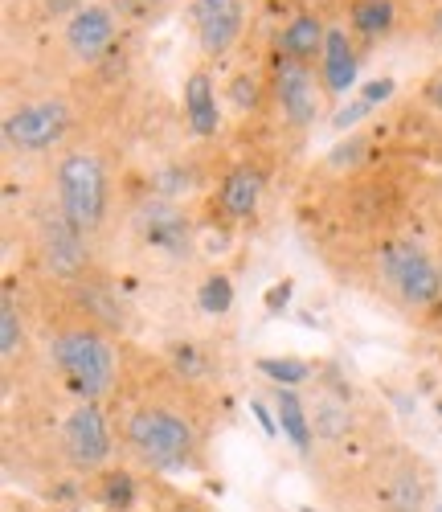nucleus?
Instances as JSON below:
<instances>
[{
	"label": "nucleus",
	"instance_id": "nucleus-1",
	"mask_svg": "<svg viewBox=\"0 0 442 512\" xmlns=\"http://www.w3.org/2000/svg\"><path fill=\"white\" fill-rule=\"evenodd\" d=\"M58 197H62V213L78 234L99 230L103 213H107V177L103 164L91 152H70L58 164Z\"/></svg>",
	"mask_w": 442,
	"mask_h": 512
},
{
	"label": "nucleus",
	"instance_id": "nucleus-2",
	"mask_svg": "<svg viewBox=\"0 0 442 512\" xmlns=\"http://www.w3.org/2000/svg\"><path fill=\"white\" fill-rule=\"evenodd\" d=\"M127 443L152 467H181L193 451V431L168 410H136L127 418Z\"/></svg>",
	"mask_w": 442,
	"mask_h": 512
},
{
	"label": "nucleus",
	"instance_id": "nucleus-3",
	"mask_svg": "<svg viewBox=\"0 0 442 512\" xmlns=\"http://www.w3.org/2000/svg\"><path fill=\"white\" fill-rule=\"evenodd\" d=\"M381 279L385 287L410 308H426L438 300L442 291V275L430 263V254L414 242H389L381 246Z\"/></svg>",
	"mask_w": 442,
	"mask_h": 512
},
{
	"label": "nucleus",
	"instance_id": "nucleus-4",
	"mask_svg": "<svg viewBox=\"0 0 442 512\" xmlns=\"http://www.w3.org/2000/svg\"><path fill=\"white\" fill-rule=\"evenodd\" d=\"M54 361L86 398H99V394L111 390L115 361H111V349H107L103 336H95V332H62L54 340Z\"/></svg>",
	"mask_w": 442,
	"mask_h": 512
},
{
	"label": "nucleus",
	"instance_id": "nucleus-5",
	"mask_svg": "<svg viewBox=\"0 0 442 512\" xmlns=\"http://www.w3.org/2000/svg\"><path fill=\"white\" fill-rule=\"evenodd\" d=\"M70 127V111L62 103H29L5 119V140L17 152H50Z\"/></svg>",
	"mask_w": 442,
	"mask_h": 512
},
{
	"label": "nucleus",
	"instance_id": "nucleus-6",
	"mask_svg": "<svg viewBox=\"0 0 442 512\" xmlns=\"http://www.w3.org/2000/svg\"><path fill=\"white\" fill-rule=\"evenodd\" d=\"M136 230H140V238H144L152 250L172 254V259L189 254V242H193L189 218H185V213L176 209V205H168V201H148V205H140Z\"/></svg>",
	"mask_w": 442,
	"mask_h": 512
},
{
	"label": "nucleus",
	"instance_id": "nucleus-7",
	"mask_svg": "<svg viewBox=\"0 0 442 512\" xmlns=\"http://www.w3.org/2000/svg\"><path fill=\"white\" fill-rule=\"evenodd\" d=\"M242 0H193V25H197V41L201 50L221 58L234 37L242 33Z\"/></svg>",
	"mask_w": 442,
	"mask_h": 512
},
{
	"label": "nucleus",
	"instance_id": "nucleus-8",
	"mask_svg": "<svg viewBox=\"0 0 442 512\" xmlns=\"http://www.w3.org/2000/svg\"><path fill=\"white\" fill-rule=\"evenodd\" d=\"M62 439H66V451H70V459H74L78 467H99V463L107 459V451H111L103 414H99V406H91V402L78 406V410L66 418Z\"/></svg>",
	"mask_w": 442,
	"mask_h": 512
},
{
	"label": "nucleus",
	"instance_id": "nucleus-9",
	"mask_svg": "<svg viewBox=\"0 0 442 512\" xmlns=\"http://www.w3.org/2000/svg\"><path fill=\"white\" fill-rule=\"evenodd\" d=\"M275 95L283 103V111L291 115V123H312L320 115V91H316V74L307 70L303 62L287 58L279 62V74H275Z\"/></svg>",
	"mask_w": 442,
	"mask_h": 512
},
{
	"label": "nucleus",
	"instance_id": "nucleus-10",
	"mask_svg": "<svg viewBox=\"0 0 442 512\" xmlns=\"http://www.w3.org/2000/svg\"><path fill=\"white\" fill-rule=\"evenodd\" d=\"M115 41V17L103 5H86L66 21V46L78 58H99Z\"/></svg>",
	"mask_w": 442,
	"mask_h": 512
},
{
	"label": "nucleus",
	"instance_id": "nucleus-11",
	"mask_svg": "<svg viewBox=\"0 0 442 512\" xmlns=\"http://www.w3.org/2000/svg\"><path fill=\"white\" fill-rule=\"evenodd\" d=\"M185 119L197 136H217V95H213V78L205 70L185 78Z\"/></svg>",
	"mask_w": 442,
	"mask_h": 512
},
{
	"label": "nucleus",
	"instance_id": "nucleus-12",
	"mask_svg": "<svg viewBox=\"0 0 442 512\" xmlns=\"http://www.w3.org/2000/svg\"><path fill=\"white\" fill-rule=\"evenodd\" d=\"M46 263L58 275H74L82 267V234L66 222V213H54V222H46Z\"/></svg>",
	"mask_w": 442,
	"mask_h": 512
},
{
	"label": "nucleus",
	"instance_id": "nucleus-13",
	"mask_svg": "<svg viewBox=\"0 0 442 512\" xmlns=\"http://www.w3.org/2000/svg\"><path fill=\"white\" fill-rule=\"evenodd\" d=\"M324 82H328L332 95H344L352 82H357V54H352L344 29H328V41H324Z\"/></svg>",
	"mask_w": 442,
	"mask_h": 512
},
{
	"label": "nucleus",
	"instance_id": "nucleus-14",
	"mask_svg": "<svg viewBox=\"0 0 442 512\" xmlns=\"http://www.w3.org/2000/svg\"><path fill=\"white\" fill-rule=\"evenodd\" d=\"M258 197H262V173L258 168H234V173L226 177V185H221V209H226L234 222L250 218V213L258 209Z\"/></svg>",
	"mask_w": 442,
	"mask_h": 512
},
{
	"label": "nucleus",
	"instance_id": "nucleus-15",
	"mask_svg": "<svg viewBox=\"0 0 442 512\" xmlns=\"http://www.w3.org/2000/svg\"><path fill=\"white\" fill-rule=\"evenodd\" d=\"M324 41H328V33H324V25L316 21V17H295L283 33H279V50L287 54V58H295V62H307V58H316V54H324Z\"/></svg>",
	"mask_w": 442,
	"mask_h": 512
},
{
	"label": "nucleus",
	"instance_id": "nucleus-16",
	"mask_svg": "<svg viewBox=\"0 0 442 512\" xmlns=\"http://www.w3.org/2000/svg\"><path fill=\"white\" fill-rule=\"evenodd\" d=\"M352 29L365 37H381L393 29V0H352Z\"/></svg>",
	"mask_w": 442,
	"mask_h": 512
},
{
	"label": "nucleus",
	"instance_id": "nucleus-17",
	"mask_svg": "<svg viewBox=\"0 0 442 512\" xmlns=\"http://www.w3.org/2000/svg\"><path fill=\"white\" fill-rule=\"evenodd\" d=\"M275 414H279V426L287 431V439H291L299 451H307V443H312V431H307V414H303V406H299V398H295L291 390H279Z\"/></svg>",
	"mask_w": 442,
	"mask_h": 512
},
{
	"label": "nucleus",
	"instance_id": "nucleus-18",
	"mask_svg": "<svg viewBox=\"0 0 442 512\" xmlns=\"http://www.w3.org/2000/svg\"><path fill=\"white\" fill-rule=\"evenodd\" d=\"M17 349H21V308L13 287H5V295H0V353L17 357Z\"/></svg>",
	"mask_w": 442,
	"mask_h": 512
},
{
	"label": "nucleus",
	"instance_id": "nucleus-19",
	"mask_svg": "<svg viewBox=\"0 0 442 512\" xmlns=\"http://www.w3.org/2000/svg\"><path fill=\"white\" fill-rule=\"evenodd\" d=\"M197 304H201V312H209V316H226L230 304H234V283H230L226 275L205 279L201 291H197Z\"/></svg>",
	"mask_w": 442,
	"mask_h": 512
},
{
	"label": "nucleus",
	"instance_id": "nucleus-20",
	"mask_svg": "<svg viewBox=\"0 0 442 512\" xmlns=\"http://www.w3.org/2000/svg\"><path fill=\"white\" fill-rule=\"evenodd\" d=\"M258 369L271 381H279V386H299V381H307V373H312L307 361H291V357H262Z\"/></svg>",
	"mask_w": 442,
	"mask_h": 512
},
{
	"label": "nucleus",
	"instance_id": "nucleus-21",
	"mask_svg": "<svg viewBox=\"0 0 442 512\" xmlns=\"http://www.w3.org/2000/svg\"><path fill=\"white\" fill-rule=\"evenodd\" d=\"M131 496H136V488H131V476H123V472L107 476V484H103V500H107L111 508H127Z\"/></svg>",
	"mask_w": 442,
	"mask_h": 512
},
{
	"label": "nucleus",
	"instance_id": "nucleus-22",
	"mask_svg": "<svg viewBox=\"0 0 442 512\" xmlns=\"http://www.w3.org/2000/svg\"><path fill=\"white\" fill-rule=\"evenodd\" d=\"M234 103H238L242 111L258 103V82H254V78H246V74H242V78L234 82Z\"/></svg>",
	"mask_w": 442,
	"mask_h": 512
},
{
	"label": "nucleus",
	"instance_id": "nucleus-23",
	"mask_svg": "<svg viewBox=\"0 0 442 512\" xmlns=\"http://www.w3.org/2000/svg\"><path fill=\"white\" fill-rule=\"evenodd\" d=\"M156 189H160L164 197H172V193H181V189H189V177L181 173V168H172V173H160V177H156Z\"/></svg>",
	"mask_w": 442,
	"mask_h": 512
},
{
	"label": "nucleus",
	"instance_id": "nucleus-24",
	"mask_svg": "<svg viewBox=\"0 0 442 512\" xmlns=\"http://www.w3.org/2000/svg\"><path fill=\"white\" fill-rule=\"evenodd\" d=\"M393 95V78H373L365 87V103H385Z\"/></svg>",
	"mask_w": 442,
	"mask_h": 512
},
{
	"label": "nucleus",
	"instance_id": "nucleus-25",
	"mask_svg": "<svg viewBox=\"0 0 442 512\" xmlns=\"http://www.w3.org/2000/svg\"><path fill=\"white\" fill-rule=\"evenodd\" d=\"M287 300H291V283H279V287H271V291H267V308H271V312L287 308Z\"/></svg>",
	"mask_w": 442,
	"mask_h": 512
},
{
	"label": "nucleus",
	"instance_id": "nucleus-26",
	"mask_svg": "<svg viewBox=\"0 0 442 512\" xmlns=\"http://www.w3.org/2000/svg\"><path fill=\"white\" fill-rule=\"evenodd\" d=\"M369 107H373V103H365V99H361V103H352V107H344V111L336 115V127H348V123H357V119H361V115H365Z\"/></svg>",
	"mask_w": 442,
	"mask_h": 512
},
{
	"label": "nucleus",
	"instance_id": "nucleus-27",
	"mask_svg": "<svg viewBox=\"0 0 442 512\" xmlns=\"http://www.w3.org/2000/svg\"><path fill=\"white\" fill-rule=\"evenodd\" d=\"M111 5H115L119 13H131V17H140V13H148V9H152V0H111Z\"/></svg>",
	"mask_w": 442,
	"mask_h": 512
},
{
	"label": "nucleus",
	"instance_id": "nucleus-28",
	"mask_svg": "<svg viewBox=\"0 0 442 512\" xmlns=\"http://www.w3.org/2000/svg\"><path fill=\"white\" fill-rule=\"evenodd\" d=\"M46 9H50V13H70V17H74V13L86 9V5H82V0H46Z\"/></svg>",
	"mask_w": 442,
	"mask_h": 512
},
{
	"label": "nucleus",
	"instance_id": "nucleus-29",
	"mask_svg": "<svg viewBox=\"0 0 442 512\" xmlns=\"http://www.w3.org/2000/svg\"><path fill=\"white\" fill-rule=\"evenodd\" d=\"M250 410L258 414V422H262V431H267V435H275V431H279V426H275V418L267 414V406H262V402H250Z\"/></svg>",
	"mask_w": 442,
	"mask_h": 512
},
{
	"label": "nucleus",
	"instance_id": "nucleus-30",
	"mask_svg": "<svg viewBox=\"0 0 442 512\" xmlns=\"http://www.w3.org/2000/svg\"><path fill=\"white\" fill-rule=\"evenodd\" d=\"M176 361H181V369H189V373L197 369V357H193V349H189V345H185V349H176Z\"/></svg>",
	"mask_w": 442,
	"mask_h": 512
},
{
	"label": "nucleus",
	"instance_id": "nucleus-31",
	"mask_svg": "<svg viewBox=\"0 0 442 512\" xmlns=\"http://www.w3.org/2000/svg\"><path fill=\"white\" fill-rule=\"evenodd\" d=\"M426 95H430V103L442 111V78H434V82H430V87H426Z\"/></svg>",
	"mask_w": 442,
	"mask_h": 512
},
{
	"label": "nucleus",
	"instance_id": "nucleus-32",
	"mask_svg": "<svg viewBox=\"0 0 442 512\" xmlns=\"http://www.w3.org/2000/svg\"><path fill=\"white\" fill-rule=\"evenodd\" d=\"M438 418H442V406H438Z\"/></svg>",
	"mask_w": 442,
	"mask_h": 512
},
{
	"label": "nucleus",
	"instance_id": "nucleus-33",
	"mask_svg": "<svg viewBox=\"0 0 442 512\" xmlns=\"http://www.w3.org/2000/svg\"><path fill=\"white\" fill-rule=\"evenodd\" d=\"M438 25H442V17H438Z\"/></svg>",
	"mask_w": 442,
	"mask_h": 512
},
{
	"label": "nucleus",
	"instance_id": "nucleus-34",
	"mask_svg": "<svg viewBox=\"0 0 442 512\" xmlns=\"http://www.w3.org/2000/svg\"><path fill=\"white\" fill-rule=\"evenodd\" d=\"M438 512H442V508H438Z\"/></svg>",
	"mask_w": 442,
	"mask_h": 512
}]
</instances>
